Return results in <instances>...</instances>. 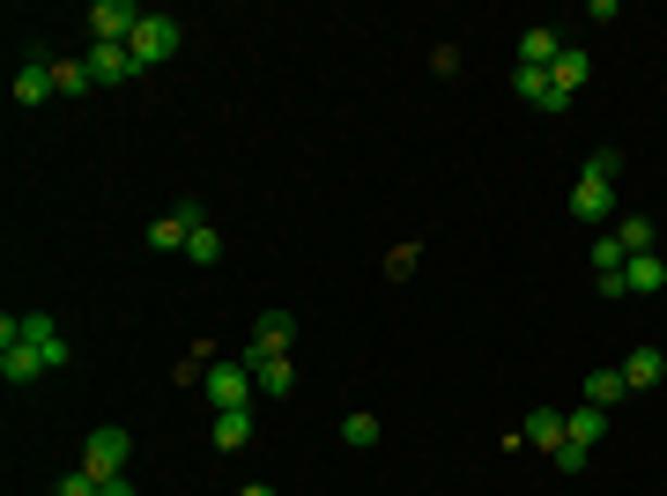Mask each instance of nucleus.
Segmentation results:
<instances>
[{"mask_svg":"<svg viewBox=\"0 0 667 496\" xmlns=\"http://www.w3.org/2000/svg\"><path fill=\"white\" fill-rule=\"evenodd\" d=\"M252 364L246 356H215L209 364V378H201V393H209V408H252Z\"/></svg>","mask_w":667,"mask_h":496,"instance_id":"f257e3e1","label":"nucleus"},{"mask_svg":"<svg viewBox=\"0 0 667 496\" xmlns=\"http://www.w3.org/2000/svg\"><path fill=\"white\" fill-rule=\"evenodd\" d=\"M178 38H186V30H178V15L149 8V15H141V30L126 38V52H134V67H164L171 52H178Z\"/></svg>","mask_w":667,"mask_h":496,"instance_id":"f03ea898","label":"nucleus"},{"mask_svg":"<svg viewBox=\"0 0 667 496\" xmlns=\"http://www.w3.org/2000/svg\"><path fill=\"white\" fill-rule=\"evenodd\" d=\"M126 459H134V437H126L119 422L89 430V445H83V474H89V482H112V474H126Z\"/></svg>","mask_w":667,"mask_h":496,"instance_id":"7ed1b4c3","label":"nucleus"},{"mask_svg":"<svg viewBox=\"0 0 667 496\" xmlns=\"http://www.w3.org/2000/svg\"><path fill=\"white\" fill-rule=\"evenodd\" d=\"M141 30V8L134 0H97L89 8V44H126Z\"/></svg>","mask_w":667,"mask_h":496,"instance_id":"20e7f679","label":"nucleus"},{"mask_svg":"<svg viewBox=\"0 0 667 496\" xmlns=\"http://www.w3.org/2000/svg\"><path fill=\"white\" fill-rule=\"evenodd\" d=\"M201 222H209V215H201V201H178L171 215H156V222H149V245H156V252H186V238H193Z\"/></svg>","mask_w":667,"mask_h":496,"instance_id":"39448f33","label":"nucleus"},{"mask_svg":"<svg viewBox=\"0 0 667 496\" xmlns=\"http://www.w3.org/2000/svg\"><path fill=\"white\" fill-rule=\"evenodd\" d=\"M512 89H519V104H534V112H549V119L571 104V97L556 89V75H549V67H519V75H512Z\"/></svg>","mask_w":667,"mask_h":496,"instance_id":"423d86ee","label":"nucleus"},{"mask_svg":"<svg viewBox=\"0 0 667 496\" xmlns=\"http://www.w3.org/2000/svg\"><path fill=\"white\" fill-rule=\"evenodd\" d=\"M290 333H297V319H290V311H267V319L252 327V348H246V364H252V356H290Z\"/></svg>","mask_w":667,"mask_h":496,"instance_id":"0eeeda50","label":"nucleus"},{"mask_svg":"<svg viewBox=\"0 0 667 496\" xmlns=\"http://www.w3.org/2000/svg\"><path fill=\"white\" fill-rule=\"evenodd\" d=\"M83 60H89V75H97V82H134V75H141L126 44H89Z\"/></svg>","mask_w":667,"mask_h":496,"instance_id":"6e6552de","label":"nucleus"},{"mask_svg":"<svg viewBox=\"0 0 667 496\" xmlns=\"http://www.w3.org/2000/svg\"><path fill=\"white\" fill-rule=\"evenodd\" d=\"M624 282H630V296H660L667 290V252H638L624 267Z\"/></svg>","mask_w":667,"mask_h":496,"instance_id":"1a4fd4ad","label":"nucleus"},{"mask_svg":"<svg viewBox=\"0 0 667 496\" xmlns=\"http://www.w3.org/2000/svg\"><path fill=\"white\" fill-rule=\"evenodd\" d=\"M571 215H579V222H608V215H616V193H608L601 178H579V186H571Z\"/></svg>","mask_w":667,"mask_h":496,"instance_id":"9d476101","label":"nucleus"},{"mask_svg":"<svg viewBox=\"0 0 667 496\" xmlns=\"http://www.w3.org/2000/svg\"><path fill=\"white\" fill-rule=\"evenodd\" d=\"M519 437H527V445H542V453H556V445L571 437V430H564V408H534L527 422H519Z\"/></svg>","mask_w":667,"mask_h":496,"instance_id":"9b49d317","label":"nucleus"},{"mask_svg":"<svg viewBox=\"0 0 667 496\" xmlns=\"http://www.w3.org/2000/svg\"><path fill=\"white\" fill-rule=\"evenodd\" d=\"M564 60V38L549 30V23H534L527 38H519V67H556Z\"/></svg>","mask_w":667,"mask_h":496,"instance_id":"f8f14e48","label":"nucleus"},{"mask_svg":"<svg viewBox=\"0 0 667 496\" xmlns=\"http://www.w3.org/2000/svg\"><path fill=\"white\" fill-rule=\"evenodd\" d=\"M45 97H60V89H52V60L15 67V104H45Z\"/></svg>","mask_w":667,"mask_h":496,"instance_id":"ddd939ff","label":"nucleus"},{"mask_svg":"<svg viewBox=\"0 0 667 496\" xmlns=\"http://www.w3.org/2000/svg\"><path fill=\"white\" fill-rule=\"evenodd\" d=\"M564 430H571V445H586V453H593V445H601V437H608V408H571L564 415Z\"/></svg>","mask_w":667,"mask_h":496,"instance_id":"4468645a","label":"nucleus"},{"mask_svg":"<svg viewBox=\"0 0 667 496\" xmlns=\"http://www.w3.org/2000/svg\"><path fill=\"white\" fill-rule=\"evenodd\" d=\"M660 378H667L660 348H630V356H624V385H630V393H638V385H660Z\"/></svg>","mask_w":667,"mask_h":496,"instance_id":"2eb2a0df","label":"nucleus"},{"mask_svg":"<svg viewBox=\"0 0 667 496\" xmlns=\"http://www.w3.org/2000/svg\"><path fill=\"white\" fill-rule=\"evenodd\" d=\"M252 378H260V393H267V400H282V393L297 385L290 356H252Z\"/></svg>","mask_w":667,"mask_h":496,"instance_id":"dca6fc26","label":"nucleus"},{"mask_svg":"<svg viewBox=\"0 0 667 496\" xmlns=\"http://www.w3.org/2000/svg\"><path fill=\"white\" fill-rule=\"evenodd\" d=\"M52 89H60V97H89V89H97L89 60H75V52H67V60H52Z\"/></svg>","mask_w":667,"mask_h":496,"instance_id":"f3484780","label":"nucleus"},{"mask_svg":"<svg viewBox=\"0 0 667 496\" xmlns=\"http://www.w3.org/2000/svg\"><path fill=\"white\" fill-rule=\"evenodd\" d=\"M630 385H624V364H608V371H593L586 378V408H616Z\"/></svg>","mask_w":667,"mask_h":496,"instance_id":"a211bd4d","label":"nucleus"},{"mask_svg":"<svg viewBox=\"0 0 667 496\" xmlns=\"http://www.w3.org/2000/svg\"><path fill=\"white\" fill-rule=\"evenodd\" d=\"M549 75H556V89H564V97H579V89H586V75H593V60H586L579 44H564V60H556Z\"/></svg>","mask_w":667,"mask_h":496,"instance_id":"6ab92c4d","label":"nucleus"},{"mask_svg":"<svg viewBox=\"0 0 667 496\" xmlns=\"http://www.w3.org/2000/svg\"><path fill=\"white\" fill-rule=\"evenodd\" d=\"M246 437H252V408H215V445L223 453H238Z\"/></svg>","mask_w":667,"mask_h":496,"instance_id":"aec40b11","label":"nucleus"},{"mask_svg":"<svg viewBox=\"0 0 667 496\" xmlns=\"http://www.w3.org/2000/svg\"><path fill=\"white\" fill-rule=\"evenodd\" d=\"M616 238H624L630 259H638V252H660V230H653L645 215H624V222H616Z\"/></svg>","mask_w":667,"mask_h":496,"instance_id":"412c9836","label":"nucleus"},{"mask_svg":"<svg viewBox=\"0 0 667 496\" xmlns=\"http://www.w3.org/2000/svg\"><path fill=\"white\" fill-rule=\"evenodd\" d=\"M624 267H630L624 238H616V230H601V238H593V275H624Z\"/></svg>","mask_w":667,"mask_h":496,"instance_id":"4be33fe9","label":"nucleus"},{"mask_svg":"<svg viewBox=\"0 0 667 496\" xmlns=\"http://www.w3.org/2000/svg\"><path fill=\"white\" fill-rule=\"evenodd\" d=\"M186 259H193V267H215V259H223V238H215V222H201V230L186 238Z\"/></svg>","mask_w":667,"mask_h":496,"instance_id":"5701e85b","label":"nucleus"},{"mask_svg":"<svg viewBox=\"0 0 667 496\" xmlns=\"http://www.w3.org/2000/svg\"><path fill=\"white\" fill-rule=\"evenodd\" d=\"M341 445H356V453H372V445H378V415H364V408H356V415H349V422H341Z\"/></svg>","mask_w":667,"mask_h":496,"instance_id":"b1692460","label":"nucleus"},{"mask_svg":"<svg viewBox=\"0 0 667 496\" xmlns=\"http://www.w3.org/2000/svg\"><path fill=\"white\" fill-rule=\"evenodd\" d=\"M616 170H624V156H616V149H593L579 178H601V186H616Z\"/></svg>","mask_w":667,"mask_h":496,"instance_id":"393cba45","label":"nucleus"},{"mask_svg":"<svg viewBox=\"0 0 667 496\" xmlns=\"http://www.w3.org/2000/svg\"><path fill=\"white\" fill-rule=\"evenodd\" d=\"M416 259H423V245H393V252H386V275L401 282V275H416Z\"/></svg>","mask_w":667,"mask_h":496,"instance_id":"a878e982","label":"nucleus"},{"mask_svg":"<svg viewBox=\"0 0 667 496\" xmlns=\"http://www.w3.org/2000/svg\"><path fill=\"white\" fill-rule=\"evenodd\" d=\"M549 459H556L564 474H579V467H586V459H593V453H586V445H571V437H564V445H556V453H549Z\"/></svg>","mask_w":667,"mask_h":496,"instance_id":"bb28decb","label":"nucleus"},{"mask_svg":"<svg viewBox=\"0 0 667 496\" xmlns=\"http://www.w3.org/2000/svg\"><path fill=\"white\" fill-rule=\"evenodd\" d=\"M52 496H104V482H89L83 467H75V474H67V482H60V489H52Z\"/></svg>","mask_w":667,"mask_h":496,"instance_id":"cd10ccee","label":"nucleus"},{"mask_svg":"<svg viewBox=\"0 0 667 496\" xmlns=\"http://www.w3.org/2000/svg\"><path fill=\"white\" fill-rule=\"evenodd\" d=\"M104 496H134V474H112V482H104Z\"/></svg>","mask_w":667,"mask_h":496,"instance_id":"c85d7f7f","label":"nucleus"},{"mask_svg":"<svg viewBox=\"0 0 667 496\" xmlns=\"http://www.w3.org/2000/svg\"><path fill=\"white\" fill-rule=\"evenodd\" d=\"M238 496H275V489H267V482H246V489H238Z\"/></svg>","mask_w":667,"mask_h":496,"instance_id":"c756f323","label":"nucleus"}]
</instances>
